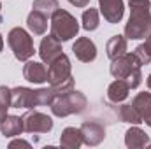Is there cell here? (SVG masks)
Returning a JSON list of instances; mask_svg holds the SVG:
<instances>
[{
	"mask_svg": "<svg viewBox=\"0 0 151 149\" xmlns=\"http://www.w3.org/2000/svg\"><path fill=\"white\" fill-rule=\"evenodd\" d=\"M9 148H30V142H27V140H21V139H18V140H12L11 144H9Z\"/></svg>",
	"mask_w": 151,
	"mask_h": 149,
	"instance_id": "obj_25",
	"label": "cell"
},
{
	"mask_svg": "<svg viewBox=\"0 0 151 149\" xmlns=\"http://www.w3.org/2000/svg\"><path fill=\"white\" fill-rule=\"evenodd\" d=\"M81 132H83V144L86 146H99L104 139H106V126L97 121V119H88L81 125Z\"/></svg>",
	"mask_w": 151,
	"mask_h": 149,
	"instance_id": "obj_9",
	"label": "cell"
},
{
	"mask_svg": "<svg viewBox=\"0 0 151 149\" xmlns=\"http://www.w3.org/2000/svg\"><path fill=\"white\" fill-rule=\"evenodd\" d=\"M2 49H4V39H2V35H0V53H2Z\"/></svg>",
	"mask_w": 151,
	"mask_h": 149,
	"instance_id": "obj_28",
	"label": "cell"
},
{
	"mask_svg": "<svg viewBox=\"0 0 151 149\" xmlns=\"http://www.w3.org/2000/svg\"><path fill=\"white\" fill-rule=\"evenodd\" d=\"M32 9L42 12V14L47 16V18H51L53 12H55L56 9H60V4H58V0H34Z\"/></svg>",
	"mask_w": 151,
	"mask_h": 149,
	"instance_id": "obj_23",
	"label": "cell"
},
{
	"mask_svg": "<svg viewBox=\"0 0 151 149\" xmlns=\"http://www.w3.org/2000/svg\"><path fill=\"white\" fill-rule=\"evenodd\" d=\"M86 107H88V98L84 97V93L70 90L55 97L51 104V112L58 117H67L72 114H81Z\"/></svg>",
	"mask_w": 151,
	"mask_h": 149,
	"instance_id": "obj_4",
	"label": "cell"
},
{
	"mask_svg": "<svg viewBox=\"0 0 151 149\" xmlns=\"http://www.w3.org/2000/svg\"><path fill=\"white\" fill-rule=\"evenodd\" d=\"M62 51H63V49H62V42H60L58 39H55L51 34L40 40V46H39V56H40V60H42L44 63L49 65L56 56L62 54Z\"/></svg>",
	"mask_w": 151,
	"mask_h": 149,
	"instance_id": "obj_12",
	"label": "cell"
},
{
	"mask_svg": "<svg viewBox=\"0 0 151 149\" xmlns=\"http://www.w3.org/2000/svg\"><path fill=\"white\" fill-rule=\"evenodd\" d=\"M81 21H83V28H84L86 32H93V30H97V28H99V25H100L99 11H97V9H93V7L86 9V11L83 12Z\"/></svg>",
	"mask_w": 151,
	"mask_h": 149,
	"instance_id": "obj_22",
	"label": "cell"
},
{
	"mask_svg": "<svg viewBox=\"0 0 151 149\" xmlns=\"http://www.w3.org/2000/svg\"><path fill=\"white\" fill-rule=\"evenodd\" d=\"M4 21V18H2V4H0V23Z\"/></svg>",
	"mask_w": 151,
	"mask_h": 149,
	"instance_id": "obj_30",
	"label": "cell"
},
{
	"mask_svg": "<svg viewBox=\"0 0 151 149\" xmlns=\"http://www.w3.org/2000/svg\"><path fill=\"white\" fill-rule=\"evenodd\" d=\"M27 27L34 35H44L47 30V16L32 9V12L27 18Z\"/></svg>",
	"mask_w": 151,
	"mask_h": 149,
	"instance_id": "obj_19",
	"label": "cell"
},
{
	"mask_svg": "<svg viewBox=\"0 0 151 149\" xmlns=\"http://www.w3.org/2000/svg\"><path fill=\"white\" fill-rule=\"evenodd\" d=\"M72 5H76V7H86L88 4H90V0H69Z\"/></svg>",
	"mask_w": 151,
	"mask_h": 149,
	"instance_id": "obj_26",
	"label": "cell"
},
{
	"mask_svg": "<svg viewBox=\"0 0 151 149\" xmlns=\"http://www.w3.org/2000/svg\"><path fill=\"white\" fill-rule=\"evenodd\" d=\"M70 72H72L70 60H69V56L65 53H62L47 67V82L51 84V88H56V86H60L62 82H65L67 79L72 77Z\"/></svg>",
	"mask_w": 151,
	"mask_h": 149,
	"instance_id": "obj_7",
	"label": "cell"
},
{
	"mask_svg": "<svg viewBox=\"0 0 151 149\" xmlns=\"http://www.w3.org/2000/svg\"><path fill=\"white\" fill-rule=\"evenodd\" d=\"M23 117V132L27 133H49L53 130V119L47 114L28 109Z\"/></svg>",
	"mask_w": 151,
	"mask_h": 149,
	"instance_id": "obj_8",
	"label": "cell"
},
{
	"mask_svg": "<svg viewBox=\"0 0 151 149\" xmlns=\"http://www.w3.org/2000/svg\"><path fill=\"white\" fill-rule=\"evenodd\" d=\"M12 93V107L16 109H34V107H40V105H51L56 93L55 90L49 88H39V90H32L27 86H16L11 90Z\"/></svg>",
	"mask_w": 151,
	"mask_h": 149,
	"instance_id": "obj_2",
	"label": "cell"
},
{
	"mask_svg": "<svg viewBox=\"0 0 151 149\" xmlns=\"http://www.w3.org/2000/svg\"><path fill=\"white\" fill-rule=\"evenodd\" d=\"M150 144V135L142 132L139 126H132L125 133V146L128 149H139Z\"/></svg>",
	"mask_w": 151,
	"mask_h": 149,
	"instance_id": "obj_15",
	"label": "cell"
},
{
	"mask_svg": "<svg viewBox=\"0 0 151 149\" xmlns=\"http://www.w3.org/2000/svg\"><path fill=\"white\" fill-rule=\"evenodd\" d=\"M118 117L123 121V123H130V125H139V123H142V117H141V114L139 111L134 107V105H128V104H123V105H119L118 109Z\"/></svg>",
	"mask_w": 151,
	"mask_h": 149,
	"instance_id": "obj_21",
	"label": "cell"
},
{
	"mask_svg": "<svg viewBox=\"0 0 151 149\" xmlns=\"http://www.w3.org/2000/svg\"><path fill=\"white\" fill-rule=\"evenodd\" d=\"M134 54L137 56V60L141 62V65H148V63H151V32L148 34V37H146V42L135 47Z\"/></svg>",
	"mask_w": 151,
	"mask_h": 149,
	"instance_id": "obj_24",
	"label": "cell"
},
{
	"mask_svg": "<svg viewBox=\"0 0 151 149\" xmlns=\"http://www.w3.org/2000/svg\"><path fill=\"white\" fill-rule=\"evenodd\" d=\"M0 132L4 137H18L23 132V117L7 114L0 123Z\"/></svg>",
	"mask_w": 151,
	"mask_h": 149,
	"instance_id": "obj_17",
	"label": "cell"
},
{
	"mask_svg": "<svg viewBox=\"0 0 151 149\" xmlns=\"http://www.w3.org/2000/svg\"><path fill=\"white\" fill-rule=\"evenodd\" d=\"M132 105L139 111L142 123H146L148 126H151V93H137L132 100Z\"/></svg>",
	"mask_w": 151,
	"mask_h": 149,
	"instance_id": "obj_16",
	"label": "cell"
},
{
	"mask_svg": "<svg viewBox=\"0 0 151 149\" xmlns=\"http://www.w3.org/2000/svg\"><path fill=\"white\" fill-rule=\"evenodd\" d=\"M7 44H9V47H11L14 58L19 60V62H28V60L34 56V53H35L34 39H32V35H30L25 28H21V27H14V28L9 32V35H7Z\"/></svg>",
	"mask_w": 151,
	"mask_h": 149,
	"instance_id": "obj_6",
	"label": "cell"
},
{
	"mask_svg": "<svg viewBox=\"0 0 151 149\" xmlns=\"http://www.w3.org/2000/svg\"><path fill=\"white\" fill-rule=\"evenodd\" d=\"M7 111H9V109H7V107H4V105L0 104V123H2V119L7 116Z\"/></svg>",
	"mask_w": 151,
	"mask_h": 149,
	"instance_id": "obj_27",
	"label": "cell"
},
{
	"mask_svg": "<svg viewBox=\"0 0 151 149\" xmlns=\"http://www.w3.org/2000/svg\"><path fill=\"white\" fill-rule=\"evenodd\" d=\"M127 37L125 35H113V37L107 40V46H106V53H107V58L109 60H114L121 54L127 53Z\"/></svg>",
	"mask_w": 151,
	"mask_h": 149,
	"instance_id": "obj_20",
	"label": "cell"
},
{
	"mask_svg": "<svg viewBox=\"0 0 151 149\" xmlns=\"http://www.w3.org/2000/svg\"><path fill=\"white\" fill-rule=\"evenodd\" d=\"M79 32V23L74 16L65 9H56L51 16V35L60 42L74 39Z\"/></svg>",
	"mask_w": 151,
	"mask_h": 149,
	"instance_id": "obj_5",
	"label": "cell"
},
{
	"mask_svg": "<svg viewBox=\"0 0 151 149\" xmlns=\"http://www.w3.org/2000/svg\"><path fill=\"white\" fill-rule=\"evenodd\" d=\"M146 82H148V88H150V90H151V74L148 75V81H146Z\"/></svg>",
	"mask_w": 151,
	"mask_h": 149,
	"instance_id": "obj_29",
	"label": "cell"
},
{
	"mask_svg": "<svg viewBox=\"0 0 151 149\" xmlns=\"http://www.w3.org/2000/svg\"><path fill=\"white\" fill-rule=\"evenodd\" d=\"M128 93H130L128 82L125 79H116L107 88V100L111 104H121L123 100L128 98Z\"/></svg>",
	"mask_w": 151,
	"mask_h": 149,
	"instance_id": "obj_14",
	"label": "cell"
},
{
	"mask_svg": "<svg viewBox=\"0 0 151 149\" xmlns=\"http://www.w3.org/2000/svg\"><path fill=\"white\" fill-rule=\"evenodd\" d=\"M72 51H74L76 58L83 63H91L97 58V46L88 37L76 39V42L72 44Z\"/></svg>",
	"mask_w": 151,
	"mask_h": 149,
	"instance_id": "obj_11",
	"label": "cell"
},
{
	"mask_svg": "<svg viewBox=\"0 0 151 149\" xmlns=\"http://www.w3.org/2000/svg\"><path fill=\"white\" fill-rule=\"evenodd\" d=\"M111 62L113 63H111L109 72L114 79H125L128 82L130 90L139 88V84L142 82V72H141L142 65L134 53H125Z\"/></svg>",
	"mask_w": 151,
	"mask_h": 149,
	"instance_id": "obj_3",
	"label": "cell"
},
{
	"mask_svg": "<svg viewBox=\"0 0 151 149\" xmlns=\"http://www.w3.org/2000/svg\"><path fill=\"white\" fill-rule=\"evenodd\" d=\"M130 19L125 25V37L132 40L146 39L151 32V2L150 0H128Z\"/></svg>",
	"mask_w": 151,
	"mask_h": 149,
	"instance_id": "obj_1",
	"label": "cell"
},
{
	"mask_svg": "<svg viewBox=\"0 0 151 149\" xmlns=\"http://www.w3.org/2000/svg\"><path fill=\"white\" fill-rule=\"evenodd\" d=\"M83 144V132L81 128L67 126L60 135V146L65 149H77Z\"/></svg>",
	"mask_w": 151,
	"mask_h": 149,
	"instance_id": "obj_18",
	"label": "cell"
},
{
	"mask_svg": "<svg viewBox=\"0 0 151 149\" xmlns=\"http://www.w3.org/2000/svg\"><path fill=\"white\" fill-rule=\"evenodd\" d=\"M23 77L34 84L47 82V67L40 62H27L23 67Z\"/></svg>",
	"mask_w": 151,
	"mask_h": 149,
	"instance_id": "obj_13",
	"label": "cell"
},
{
	"mask_svg": "<svg viewBox=\"0 0 151 149\" xmlns=\"http://www.w3.org/2000/svg\"><path fill=\"white\" fill-rule=\"evenodd\" d=\"M99 9H100L104 19L111 25L119 23L123 19V14H125L123 0H99Z\"/></svg>",
	"mask_w": 151,
	"mask_h": 149,
	"instance_id": "obj_10",
	"label": "cell"
}]
</instances>
